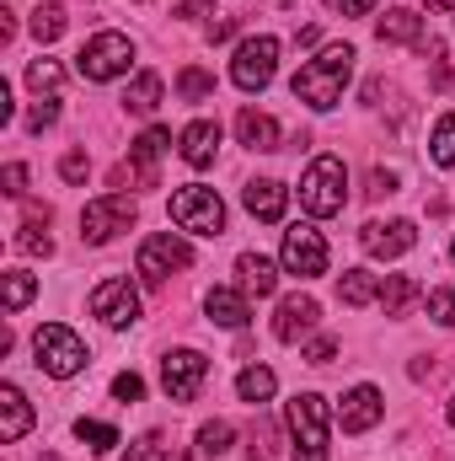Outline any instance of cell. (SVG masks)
<instances>
[{"instance_id":"6da1fadb","label":"cell","mask_w":455,"mask_h":461,"mask_svg":"<svg viewBox=\"0 0 455 461\" xmlns=\"http://www.w3.org/2000/svg\"><path fill=\"white\" fill-rule=\"evenodd\" d=\"M353 49L348 43H333V49H322L317 59H306L300 70H295V81H290V92L306 103V108H317V113H327V108H338L343 103V86H348V76H353Z\"/></svg>"},{"instance_id":"7a4b0ae2","label":"cell","mask_w":455,"mask_h":461,"mask_svg":"<svg viewBox=\"0 0 455 461\" xmlns=\"http://www.w3.org/2000/svg\"><path fill=\"white\" fill-rule=\"evenodd\" d=\"M284 424H290V440H295V461H327L333 451V413L317 392H300L290 408H284Z\"/></svg>"},{"instance_id":"3957f363","label":"cell","mask_w":455,"mask_h":461,"mask_svg":"<svg viewBox=\"0 0 455 461\" xmlns=\"http://www.w3.org/2000/svg\"><path fill=\"white\" fill-rule=\"evenodd\" d=\"M343 199H348V167H343V156H317L306 167V177H300V210L317 215V221H327V215L343 210Z\"/></svg>"},{"instance_id":"277c9868","label":"cell","mask_w":455,"mask_h":461,"mask_svg":"<svg viewBox=\"0 0 455 461\" xmlns=\"http://www.w3.org/2000/svg\"><path fill=\"white\" fill-rule=\"evenodd\" d=\"M32 354H38V370H49V375H59V381L81 375L86 359H92L86 344H81V333H70L65 322H43L38 339H32Z\"/></svg>"},{"instance_id":"5b68a950","label":"cell","mask_w":455,"mask_h":461,"mask_svg":"<svg viewBox=\"0 0 455 461\" xmlns=\"http://www.w3.org/2000/svg\"><path fill=\"white\" fill-rule=\"evenodd\" d=\"M129 65H134V43L123 32H97L76 54V70L86 81H118V76H129Z\"/></svg>"},{"instance_id":"8992f818","label":"cell","mask_w":455,"mask_h":461,"mask_svg":"<svg viewBox=\"0 0 455 461\" xmlns=\"http://www.w3.org/2000/svg\"><path fill=\"white\" fill-rule=\"evenodd\" d=\"M172 221H177V230H193V236H220L226 230V204H220L215 188L188 183V188L172 194Z\"/></svg>"},{"instance_id":"52a82bcc","label":"cell","mask_w":455,"mask_h":461,"mask_svg":"<svg viewBox=\"0 0 455 461\" xmlns=\"http://www.w3.org/2000/svg\"><path fill=\"white\" fill-rule=\"evenodd\" d=\"M177 268H193V247L177 230H156L139 241V279L145 285H166V274H177Z\"/></svg>"},{"instance_id":"ba28073f","label":"cell","mask_w":455,"mask_h":461,"mask_svg":"<svg viewBox=\"0 0 455 461\" xmlns=\"http://www.w3.org/2000/svg\"><path fill=\"white\" fill-rule=\"evenodd\" d=\"M273 70H279V38H246L241 49H236V59H230V81L241 86V92H263L268 81H273Z\"/></svg>"},{"instance_id":"9c48e42d","label":"cell","mask_w":455,"mask_h":461,"mask_svg":"<svg viewBox=\"0 0 455 461\" xmlns=\"http://www.w3.org/2000/svg\"><path fill=\"white\" fill-rule=\"evenodd\" d=\"M134 199L129 194H103V199H92L86 210H81V236L92 241V247H103V241H113L118 230L134 226Z\"/></svg>"},{"instance_id":"30bf717a","label":"cell","mask_w":455,"mask_h":461,"mask_svg":"<svg viewBox=\"0 0 455 461\" xmlns=\"http://www.w3.org/2000/svg\"><path fill=\"white\" fill-rule=\"evenodd\" d=\"M204 381H210V359L199 348H172L161 359V386H166L172 402H193L204 392Z\"/></svg>"},{"instance_id":"8fae6325","label":"cell","mask_w":455,"mask_h":461,"mask_svg":"<svg viewBox=\"0 0 455 461\" xmlns=\"http://www.w3.org/2000/svg\"><path fill=\"white\" fill-rule=\"evenodd\" d=\"M284 274H295V279L327 274V241H322L317 226H290L284 230Z\"/></svg>"},{"instance_id":"7c38bea8","label":"cell","mask_w":455,"mask_h":461,"mask_svg":"<svg viewBox=\"0 0 455 461\" xmlns=\"http://www.w3.org/2000/svg\"><path fill=\"white\" fill-rule=\"evenodd\" d=\"M92 317H103L108 328L139 322V290H134L129 279H103V285L92 290Z\"/></svg>"},{"instance_id":"4fadbf2b","label":"cell","mask_w":455,"mask_h":461,"mask_svg":"<svg viewBox=\"0 0 455 461\" xmlns=\"http://www.w3.org/2000/svg\"><path fill=\"white\" fill-rule=\"evenodd\" d=\"M413 241H418V226L413 221H370V226L359 230V247L370 252V258H402V252H413Z\"/></svg>"},{"instance_id":"5bb4252c","label":"cell","mask_w":455,"mask_h":461,"mask_svg":"<svg viewBox=\"0 0 455 461\" xmlns=\"http://www.w3.org/2000/svg\"><path fill=\"white\" fill-rule=\"evenodd\" d=\"M317 322H322V306L311 295H284L279 312H273V339L279 344H300L306 333H317Z\"/></svg>"},{"instance_id":"9a60e30c","label":"cell","mask_w":455,"mask_h":461,"mask_svg":"<svg viewBox=\"0 0 455 461\" xmlns=\"http://www.w3.org/2000/svg\"><path fill=\"white\" fill-rule=\"evenodd\" d=\"M241 204H246V215H252V221H263V226H273V221H284V204H290V188H284L279 177H252V183L241 188Z\"/></svg>"},{"instance_id":"2e32d148","label":"cell","mask_w":455,"mask_h":461,"mask_svg":"<svg viewBox=\"0 0 455 461\" xmlns=\"http://www.w3.org/2000/svg\"><path fill=\"white\" fill-rule=\"evenodd\" d=\"M380 413H386L380 392H375V386H353V392L343 397V408H338V424H343V435H364V429L380 424Z\"/></svg>"},{"instance_id":"e0dca14e","label":"cell","mask_w":455,"mask_h":461,"mask_svg":"<svg viewBox=\"0 0 455 461\" xmlns=\"http://www.w3.org/2000/svg\"><path fill=\"white\" fill-rule=\"evenodd\" d=\"M166 145H172V134L156 123V129H145L134 145H129V167H134V183L139 188H156V161L166 156Z\"/></svg>"},{"instance_id":"ac0fdd59","label":"cell","mask_w":455,"mask_h":461,"mask_svg":"<svg viewBox=\"0 0 455 461\" xmlns=\"http://www.w3.org/2000/svg\"><path fill=\"white\" fill-rule=\"evenodd\" d=\"M177 150H183V161H188V167H210V161L220 156V123H210V118L188 123V129H183V140H177Z\"/></svg>"},{"instance_id":"d6986e66","label":"cell","mask_w":455,"mask_h":461,"mask_svg":"<svg viewBox=\"0 0 455 461\" xmlns=\"http://www.w3.org/2000/svg\"><path fill=\"white\" fill-rule=\"evenodd\" d=\"M204 312H210V322L236 328V333L252 322V301H246V290H210V295H204Z\"/></svg>"},{"instance_id":"ffe728a7","label":"cell","mask_w":455,"mask_h":461,"mask_svg":"<svg viewBox=\"0 0 455 461\" xmlns=\"http://www.w3.org/2000/svg\"><path fill=\"white\" fill-rule=\"evenodd\" d=\"M236 279H241V290L257 295V301L279 290V268H273L263 252H241V258H236Z\"/></svg>"},{"instance_id":"44dd1931","label":"cell","mask_w":455,"mask_h":461,"mask_svg":"<svg viewBox=\"0 0 455 461\" xmlns=\"http://www.w3.org/2000/svg\"><path fill=\"white\" fill-rule=\"evenodd\" d=\"M375 32H380V43H418V49H424V16L407 11V5H391V11L375 22Z\"/></svg>"},{"instance_id":"7402d4cb","label":"cell","mask_w":455,"mask_h":461,"mask_svg":"<svg viewBox=\"0 0 455 461\" xmlns=\"http://www.w3.org/2000/svg\"><path fill=\"white\" fill-rule=\"evenodd\" d=\"M27 429H32V408H27V397H22L16 386H0V440L16 446Z\"/></svg>"},{"instance_id":"603a6c76","label":"cell","mask_w":455,"mask_h":461,"mask_svg":"<svg viewBox=\"0 0 455 461\" xmlns=\"http://www.w3.org/2000/svg\"><path fill=\"white\" fill-rule=\"evenodd\" d=\"M236 140L246 150H279V123L268 113H257V108H241L236 113Z\"/></svg>"},{"instance_id":"cb8c5ba5","label":"cell","mask_w":455,"mask_h":461,"mask_svg":"<svg viewBox=\"0 0 455 461\" xmlns=\"http://www.w3.org/2000/svg\"><path fill=\"white\" fill-rule=\"evenodd\" d=\"M380 285H386L380 274H370V268H348V274L338 279V301L343 306H375V301H380Z\"/></svg>"},{"instance_id":"d4e9b609","label":"cell","mask_w":455,"mask_h":461,"mask_svg":"<svg viewBox=\"0 0 455 461\" xmlns=\"http://www.w3.org/2000/svg\"><path fill=\"white\" fill-rule=\"evenodd\" d=\"M273 392H279V375H273L268 365H246V370L236 375V397H241V402H252V408H257V402H268Z\"/></svg>"},{"instance_id":"484cf974","label":"cell","mask_w":455,"mask_h":461,"mask_svg":"<svg viewBox=\"0 0 455 461\" xmlns=\"http://www.w3.org/2000/svg\"><path fill=\"white\" fill-rule=\"evenodd\" d=\"M123 108H129V113H156V108H161V76H156V70H139V76L129 81V92H123Z\"/></svg>"},{"instance_id":"4316f807","label":"cell","mask_w":455,"mask_h":461,"mask_svg":"<svg viewBox=\"0 0 455 461\" xmlns=\"http://www.w3.org/2000/svg\"><path fill=\"white\" fill-rule=\"evenodd\" d=\"M413 301H418V279H407V274H386V285H380V306H386V317H402Z\"/></svg>"},{"instance_id":"83f0119b","label":"cell","mask_w":455,"mask_h":461,"mask_svg":"<svg viewBox=\"0 0 455 461\" xmlns=\"http://www.w3.org/2000/svg\"><path fill=\"white\" fill-rule=\"evenodd\" d=\"M49 221H22L16 226V252H27V258H49L54 252V236H49Z\"/></svg>"},{"instance_id":"f1b7e54d","label":"cell","mask_w":455,"mask_h":461,"mask_svg":"<svg viewBox=\"0 0 455 461\" xmlns=\"http://www.w3.org/2000/svg\"><path fill=\"white\" fill-rule=\"evenodd\" d=\"M27 27H32V38H38V43H54V38L70 27V16H65V5H38Z\"/></svg>"},{"instance_id":"f546056e","label":"cell","mask_w":455,"mask_h":461,"mask_svg":"<svg viewBox=\"0 0 455 461\" xmlns=\"http://www.w3.org/2000/svg\"><path fill=\"white\" fill-rule=\"evenodd\" d=\"M177 97H183V103H204V97H215V76L199 70V65H188V70L177 76Z\"/></svg>"},{"instance_id":"4dcf8cb0","label":"cell","mask_w":455,"mask_h":461,"mask_svg":"<svg viewBox=\"0 0 455 461\" xmlns=\"http://www.w3.org/2000/svg\"><path fill=\"white\" fill-rule=\"evenodd\" d=\"M230 446H236V429H230L226 419H215V424H204V429H199V456H226Z\"/></svg>"},{"instance_id":"1f68e13d","label":"cell","mask_w":455,"mask_h":461,"mask_svg":"<svg viewBox=\"0 0 455 461\" xmlns=\"http://www.w3.org/2000/svg\"><path fill=\"white\" fill-rule=\"evenodd\" d=\"M429 156H434V167H455V113H445L440 123H434Z\"/></svg>"},{"instance_id":"d6a6232c","label":"cell","mask_w":455,"mask_h":461,"mask_svg":"<svg viewBox=\"0 0 455 461\" xmlns=\"http://www.w3.org/2000/svg\"><path fill=\"white\" fill-rule=\"evenodd\" d=\"M32 295H38V279L22 274V268H11V274H5V312H22Z\"/></svg>"},{"instance_id":"836d02e7","label":"cell","mask_w":455,"mask_h":461,"mask_svg":"<svg viewBox=\"0 0 455 461\" xmlns=\"http://www.w3.org/2000/svg\"><path fill=\"white\" fill-rule=\"evenodd\" d=\"M76 435H81V440H86V451H97V456L118 446V429H113V424H97V419H81V424H76Z\"/></svg>"},{"instance_id":"e575fe53","label":"cell","mask_w":455,"mask_h":461,"mask_svg":"<svg viewBox=\"0 0 455 461\" xmlns=\"http://www.w3.org/2000/svg\"><path fill=\"white\" fill-rule=\"evenodd\" d=\"M59 81H65V70H59L54 59H32V65H27V86H32V92H49V97H54Z\"/></svg>"},{"instance_id":"d590c367","label":"cell","mask_w":455,"mask_h":461,"mask_svg":"<svg viewBox=\"0 0 455 461\" xmlns=\"http://www.w3.org/2000/svg\"><path fill=\"white\" fill-rule=\"evenodd\" d=\"M429 317H434L440 328H455V285H440V290L429 295Z\"/></svg>"},{"instance_id":"8d00e7d4","label":"cell","mask_w":455,"mask_h":461,"mask_svg":"<svg viewBox=\"0 0 455 461\" xmlns=\"http://www.w3.org/2000/svg\"><path fill=\"white\" fill-rule=\"evenodd\" d=\"M49 123H59V97H43V103L27 113V129H32V134H43Z\"/></svg>"},{"instance_id":"74e56055","label":"cell","mask_w":455,"mask_h":461,"mask_svg":"<svg viewBox=\"0 0 455 461\" xmlns=\"http://www.w3.org/2000/svg\"><path fill=\"white\" fill-rule=\"evenodd\" d=\"M113 397L118 402H139V397H145V381H139L134 370H123V375H113Z\"/></svg>"},{"instance_id":"f35d334b","label":"cell","mask_w":455,"mask_h":461,"mask_svg":"<svg viewBox=\"0 0 455 461\" xmlns=\"http://www.w3.org/2000/svg\"><path fill=\"white\" fill-rule=\"evenodd\" d=\"M86 172H92V161H86V150H70V156L59 161V177H65V183H81Z\"/></svg>"},{"instance_id":"ab89813d","label":"cell","mask_w":455,"mask_h":461,"mask_svg":"<svg viewBox=\"0 0 455 461\" xmlns=\"http://www.w3.org/2000/svg\"><path fill=\"white\" fill-rule=\"evenodd\" d=\"M333 354H338L333 339H311V344H306V365H333Z\"/></svg>"},{"instance_id":"60d3db41","label":"cell","mask_w":455,"mask_h":461,"mask_svg":"<svg viewBox=\"0 0 455 461\" xmlns=\"http://www.w3.org/2000/svg\"><path fill=\"white\" fill-rule=\"evenodd\" d=\"M5 194H11V199H22V194H27V167H22V161H11V167H5Z\"/></svg>"},{"instance_id":"b9f144b4","label":"cell","mask_w":455,"mask_h":461,"mask_svg":"<svg viewBox=\"0 0 455 461\" xmlns=\"http://www.w3.org/2000/svg\"><path fill=\"white\" fill-rule=\"evenodd\" d=\"M123 461H166V451H161L156 440H134V446H129V456H123Z\"/></svg>"},{"instance_id":"7bdbcfd3","label":"cell","mask_w":455,"mask_h":461,"mask_svg":"<svg viewBox=\"0 0 455 461\" xmlns=\"http://www.w3.org/2000/svg\"><path fill=\"white\" fill-rule=\"evenodd\" d=\"M327 11H338V16H364V11H375V0H327Z\"/></svg>"},{"instance_id":"ee69618b","label":"cell","mask_w":455,"mask_h":461,"mask_svg":"<svg viewBox=\"0 0 455 461\" xmlns=\"http://www.w3.org/2000/svg\"><path fill=\"white\" fill-rule=\"evenodd\" d=\"M370 194H397V177L391 172H370Z\"/></svg>"},{"instance_id":"f6af8a7d","label":"cell","mask_w":455,"mask_h":461,"mask_svg":"<svg viewBox=\"0 0 455 461\" xmlns=\"http://www.w3.org/2000/svg\"><path fill=\"white\" fill-rule=\"evenodd\" d=\"M204 11H215V0H183L177 5V16H204Z\"/></svg>"},{"instance_id":"bcb514c9","label":"cell","mask_w":455,"mask_h":461,"mask_svg":"<svg viewBox=\"0 0 455 461\" xmlns=\"http://www.w3.org/2000/svg\"><path fill=\"white\" fill-rule=\"evenodd\" d=\"M210 38H215V43H226V38H236V22H215V27H210Z\"/></svg>"},{"instance_id":"7dc6e473","label":"cell","mask_w":455,"mask_h":461,"mask_svg":"<svg viewBox=\"0 0 455 461\" xmlns=\"http://www.w3.org/2000/svg\"><path fill=\"white\" fill-rule=\"evenodd\" d=\"M429 11H455V0H424Z\"/></svg>"},{"instance_id":"c3c4849f","label":"cell","mask_w":455,"mask_h":461,"mask_svg":"<svg viewBox=\"0 0 455 461\" xmlns=\"http://www.w3.org/2000/svg\"><path fill=\"white\" fill-rule=\"evenodd\" d=\"M451 424H455V397H451Z\"/></svg>"},{"instance_id":"681fc988","label":"cell","mask_w":455,"mask_h":461,"mask_svg":"<svg viewBox=\"0 0 455 461\" xmlns=\"http://www.w3.org/2000/svg\"><path fill=\"white\" fill-rule=\"evenodd\" d=\"M451 258H455V241H451Z\"/></svg>"}]
</instances>
